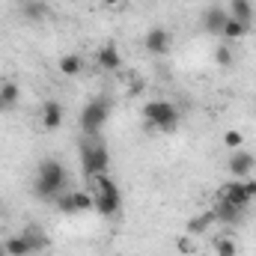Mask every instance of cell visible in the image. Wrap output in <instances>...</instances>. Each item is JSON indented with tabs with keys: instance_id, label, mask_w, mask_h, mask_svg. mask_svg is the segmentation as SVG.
<instances>
[{
	"instance_id": "cell-24",
	"label": "cell",
	"mask_w": 256,
	"mask_h": 256,
	"mask_svg": "<svg viewBox=\"0 0 256 256\" xmlns=\"http://www.w3.org/2000/svg\"><path fill=\"white\" fill-rule=\"evenodd\" d=\"M214 63H218V66H232V51H230L226 45L214 48Z\"/></svg>"
},
{
	"instance_id": "cell-5",
	"label": "cell",
	"mask_w": 256,
	"mask_h": 256,
	"mask_svg": "<svg viewBox=\"0 0 256 256\" xmlns=\"http://www.w3.org/2000/svg\"><path fill=\"white\" fill-rule=\"evenodd\" d=\"M108 120H110V98L108 96H96L80 110V134H98Z\"/></svg>"
},
{
	"instance_id": "cell-8",
	"label": "cell",
	"mask_w": 256,
	"mask_h": 256,
	"mask_svg": "<svg viewBox=\"0 0 256 256\" xmlns=\"http://www.w3.org/2000/svg\"><path fill=\"white\" fill-rule=\"evenodd\" d=\"M57 208L63 214H80L92 208V194L90 191H66L63 196H57Z\"/></svg>"
},
{
	"instance_id": "cell-1",
	"label": "cell",
	"mask_w": 256,
	"mask_h": 256,
	"mask_svg": "<svg viewBox=\"0 0 256 256\" xmlns=\"http://www.w3.org/2000/svg\"><path fill=\"white\" fill-rule=\"evenodd\" d=\"M66 185H68L66 164L57 161V158H45L39 164V170H36V185H33L36 196L45 200V202H57V196L66 194Z\"/></svg>"
},
{
	"instance_id": "cell-20",
	"label": "cell",
	"mask_w": 256,
	"mask_h": 256,
	"mask_svg": "<svg viewBox=\"0 0 256 256\" xmlns=\"http://www.w3.org/2000/svg\"><path fill=\"white\" fill-rule=\"evenodd\" d=\"M0 96H3V102L9 104V110L18 104V98H21V90H18V84L15 80H3L0 84Z\"/></svg>"
},
{
	"instance_id": "cell-2",
	"label": "cell",
	"mask_w": 256,
	"mask_h": 256,
	"mask_svg": "<svg viewBox=\"0 0 256 256\" xmlns=\"http://www.w3.org/2000/svg\"><path fill=\"white\" fill-rule=\"evenodd\" d=\"M80 167H84V176L86 179L108 176L110 152H108V143H104L102 134H84L80 137Z\"/></svg>"
},
{
	"instance_id": "cell-10",
	"label": "cell",
	"mask_w": 256,
	"mask_h": 256,
	"mask_svg": "<svg viewBox=\"0 0 256 256\" xmlns=\"http://www.w3.org/2000/svg\"><path fill=\"white\" fill-rule=\"evenodd\" d=\"M143 45H146V51H149V54L161 57V54H167V51H170V33H167L164 27H152V30L146 33Z\"/></svg>"
},
{
	"instance_id": "cell-11",
	"label": "cell",
	"mask_w": 256,
	"mask_h": 256,
	"mask_svg": "<svg viewBox=\"0 0 256 256\" xmlns=\"http://www.w3.org/2000/svg\"><path fill=\"white\" fill-rule=\"evenodd\" d=\"M212 214H214V220H218V224H238V220L244 218V208H238V206H232V202H226V200H218V196H214Z\"/></svg>"
},
{
	"instance_id": "cell-29",
	"label": "cell",
	"mask_w": 256,
	"mask_h": 256,
	"mask_svg": "<svg viewBox=\"0 0 256 256\" xmlns=\"http://www.w3.org/2000/svg\"><path fill=\"white\" fill-rule=\"evenodd\" d=\"M254 116H256V110H254Z\"/></svg>"
},
{
	"instance_id": "cell-22",
	"label": "cell",
	"mask_w": 256,
	"mask_h": 256,
	"mask_svg": "<svg viewBox=\"0 0 256 256\" xmlns=\"http://www.w3.org/2000/svg\"><path fill=\"white\" fill-rule=\"evenodd\" d=\"M24 18H42L45 15V3L42 0H24Z\"/></svg>"
},
{
	"instance_id": "cell-19",
	"label": "cell",
	"mask_w": 256,
	"mask_h": 256,
	"mask_svg": "<svg viewBox=\"0 0 256 256\" xmlns=\"http://www.w3.org/2000/svg\"><path fill=\"white\" fill-rule=\"evenodd\" d=\"M60 72H63L66 78H78L84 72V57L80 54H66V57H60Z\"/></svg>"
},
{
	"instance_id": "cell-25",
	"label": "cell",
	"mask_w": 256,
	"mask_h": 256,
	"mask_svg": "<svg viewBox=\"0 0 256 256\" xmlns=\"http://www.w3.org/2000/svg\"><path fill=\"white\" fill-rule=\"evenodd\" d=\"M179 250H182V254H191V250H194V248H191V236L179 242Z\"/></svg>"
},
{
	"instance_id": "cell-4",
	"label": "cell",
	"mask_w": 256,
	"mask_h": 256,
	"mask_svg": "<svg viewBox=\"0 0 256 256\" xmlns=\"http://www.w3.org/2000/svg\"><path fill=\"white\" fill-rule=\"evenodd\" d=\"M143 120L149 128H158V131H176L179 128V110L173 102L167 98H152L149 104H143Z\"/></svg>"
},
{
	"instance_id": "cell-23",
	"label": "cell",
	"mask_w": 256,
	"mask_h": 256,
	"mask_svg": "<svg viewBox=\"0 0 256 256\" xmlns=\"http://www.w3.org/2000/svg\"><path fill=\"white\" fill-rule=\"evenodd\" d=\"M224 146H226V149H242V146H244V137H242V131L230 128V131L224 134Z\"/></svg>"
},
{
	"instance_id": "cell-16",
	"label": "cell",
	"mask_w": 256,
	"mask_h": 256,
	"mask_svg": "<svg viewBox=\"0 0 256 256\" xmlns=\"http://www.w3.org/2000/svg\"><path fill=\"white\" fill-rule=\"evenodd\" d=\"M212 224H218V220H214V214H212V208H208V212H202V214H194L191 220H188V236H191V238L206 236V232L212 230Z\"/></svg>"
},
{
	"instance_id": "cell-17",
	"label": "cell",
	"mask_w": 256,
	"mask_h": 256,
	"mask_svg": "<svg viewBox=\"0 0 256 256\" xmlns=\"http://www.w3.org/2000/svg\"><path fill=\"white\" fill-rule=\"evenodd\" d=\"M248 33H250V27H248V24H242V21H236V18H226V24H224V33H220V36H224L226 42H238V39H244Z\"/></svg>"
},
{
	"instance_id": "cell-6",
	"label": "cell",
	"mask_w": 256,
	"mask_h": 256,
	"mask_svg": "<svg viewBox=\"0 0 256 256\" xmlns=\"http://www.w3.org/2000/svg\"><path fill=\"white\" fill-rule=\"evenodd\" d=\"M214 196L218 200H226V202H232V206H238V208L248 212V206L254 202V196H256V182L254 179H232V182L220 185Z\"/></svg>"
},
{
	"instance_id": "cell-12",
	"label": "cell",
	"mask_w": 256,
	"mask_h": 256,
	"mask_svg": "<svg viewBox=\"0 0 256 256\" xmlns=\"http://www.w3.org/2000/svg\"><path fill=\"white\" fill-rule=\"evenodd\" d=\"M42 126H45V131H57V128L63 126V104L60 102L48 98L42 104Z\"/></svg>"
},
{
	"instance_id": "cell-9",
	"label": "cell",
	"mask_w": 256,
	"mask_h": 256,
	"mask_svg": "<svg viewBox=\"0 0 256 256\" xmlns=\"http://www.w3.org/2000/svg\"><path fill=\"white\" fill-rule=\"evenodd\" d=\"M226 18H230V12H226L220 3H212V6H206V9H202L200 24H202V30H206L208 36H220V33H224Z\"/></svg>"
},
{
	"instance_id": "cell-13",
	"label": "cell",
	"mask_w": 256,
	"mask_h": 256,
	"mask_svg": "<svg viewBox=\"0 0 256 256\" xmlns=\"http://www.w3.org/2000/svg\"><path fill=\"white\" fill-rule=\"evenodd\" d=\"M21 236L27 238V244H30V250H33V254H39V250H45V248L51 244V242H48V236H45V230H42L39 224H27Z\"/></svg>"
},
{
	"instance_id": "cell-18",
	"label": "cell",
	"mask_w": 256,
	"mask_h": 256,
	"mask_svg": "<svg viewBox=\"0 0 256 256\" xmlns=\"http://www.w3.org/2000/svg\"><path fill=\"white\" fill-rule=\"evenodd\" d=\"M3 248H6V256H30V244H27V238L18 232V236H9L6 242H3Z\"/></svg>"
},
{
	"instance_id": "cell-26",
	"label": "cell",
	"mask_w": 256,
	"mask_h": 256,
	"mask_svg": "<svg viewBox=\"0 0 256 256\" xmlns=\"http://www.w3.org/2000/svg\"><path fill=\"white\" fill-rule=\"evenodd\" d=\"M102 3H104V6H120L122 0H102Z\"/></svg>"
},
{
	"instance_id": "cell-14",
	"label": "cell",
	"mask_w": 256,
	"mask_h": 256,
	"mask_svg": "<svg viewBox=\"0 0 256 256\" xmlns=\"http://www.w3.org/2000/svg\"><path fill=\"white\" fill-rule=\"evenodd\" d=\"M226 12H230V18H236V21H242L248 27L254 24V0H230Z\"/></svg>"
},
{
	"instance_id": "cell-28",
	"label": "cell",
	"mask_w": 256,
	"mask_h": 256,
	"mask_svg": "<svg viewBox=\"0 0 256 256\" xmlns=\"http://www.w3.org/2000/svg\"><path fill=\"white\" fill-rule=\"evenodd\" d=\"M0 256H6V248H3V244H0Z\"/></svg>"
},
{
	"instance_id": "cell-3",
	"label": "cell",
	"mask_w": 256,
	"mask_h": 256,
	"mask_svg": "<svg viewBox=\"0 0 256 256\" xmlns=\"http://www.w3.org/2000/svg\"><path fill=\"white\" fill-rule=\"evenodd\" d=\"M92 182V208L102 214V218H114V214H120V208H122V191L116 188V182L110 179V176H96V179H90Z\"/></svg>"
},
{
	"instance_id": "cell-7",
	"label": "cell",
	"mask_w": 256,
	"mask_h": 256,
	"mask_svg": "<svg viewBox=\"0 0 256 256\" xmlns=\"http://www.w3.org/2000/svg\"><path fill=\"white\" fill-rule=\"evenodd\" d=\"M226 170H230V176H236V179H250L254 170H256L254 152H248L244 146H242V149H232V155H230V161H226Z\"/></svg>"
},
{
	"instance_id": "cell-27",
	"label": "cell",
	"mask_w": 256,
	"mask_h": 256,
	"mask_svg": "<svg viewBox=\"0 0 256 256\" xmlns=\"http://www.w3.org/2000/svg\"><path fill=\"white\" fill-rule=\"evenodd\" d=\"M3 110H9V104H6V102H3V96H0V114H3Z\"/></svg>"
},
{
	"instance_id": "cell-15",
	"label": "cell",
	"mask_w": 256,
	"mask_h": 256,
	"mask_svg": "<svg viewBox=\"0 0 256 256\" xmlns=\"http://www.w3.org/2000/svg\"><path fill=\"white\" fill-rule=\"evenodd\" d=\"M96 63H98V68H104V72H116L122 66V57H120L116 45H104V48H98Z\"/></svg>"
},
{
	"instance_id": "cell-21",
	"label": "cell",
	"mask_w": 256,
	"mask_h": 256,
	"mask_svg": "<svg viewBox=\"0 0 256 256\" xmlns=\"http://www.w3.org/2000/svg\"><path fill=\"white\" fill-rule=\"evenodd\" d=\"M214 254H218V256H236V242H232L230 236L214 238Z\"/></svg>"
}]
</instances>
